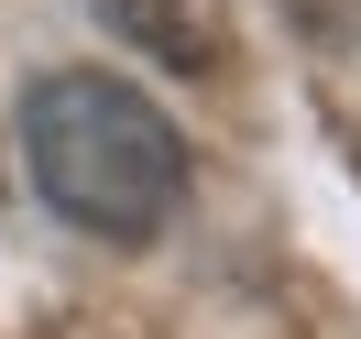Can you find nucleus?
I'll use <instances>...</instances> for the list:
<instances>
[{
    "label": "nucleus",
    "instance_id": "obj_1",
    "mask_svg": "<svg viewBox=\"0 0 361 339\" xmlns=\"http://www.w3.org/2000/svg\"><path fill=\"white\" fill-rule=\"evenodd\" d=\"M23 154H33V186L55 197V219H77L88 241H154L186 197V142L176 121L154 110L142 88L99 66H55L33 77L23 99Z\"/></svg>",
    "mask_w": 361,
    "mask_h": 339
},
{
    "label": "nucleus",
    "instance_id": "obj_2",
    "mask_svg": "<svg viewBox=\"0 0 361 339\" xmlns=\"http://www.w3.org/2000/svg\"><path fill=\"white\" fill-rule=\"evenodd\" d=\"M88 11L121 44H142L154 66H176V77H219L230 66V11L219 0H88Z\"/></svg>",
    "mask_w": 361,
    "mask_h": 339
},
{
    "label": "nucleus",
    "instance_id": "obj_3",
    "mask_svg": "<svg viewBox=\"0 0 361 339\" xmlns=\"http://www.w3.org/2000/svg\"><path fill=\"white\" fill-rule=\"evenodd\" d=\"M285 23L307 33V44H350V23H361V0H285Z\"/></svg>",
    "mask_w": 361,
    "mask_h": 339
}]
</instances>
